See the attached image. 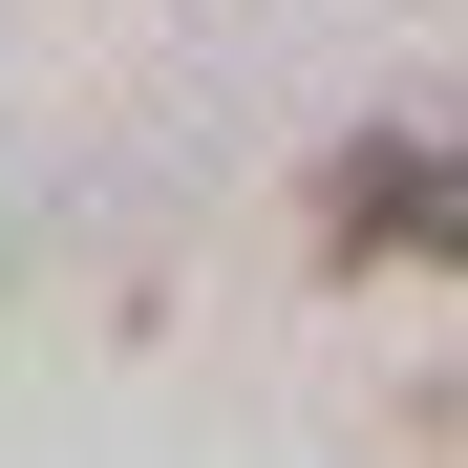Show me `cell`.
Segmentation results:
<instances>
[{"instance_id":"1","label":"cell","mask_w":468,"mask_h":468,"mask_svg":"<svg viewBox=\"0 0 468 468\" xmlns=\"http://www.w3.org/2000/svg\"><path fill=\"white\" fill-rule=\"evenodd\" d=\"M320 256L383 277V256H468V128H362L320 171Z\"/></svg>"}]
</instances>
